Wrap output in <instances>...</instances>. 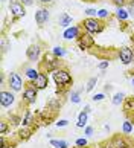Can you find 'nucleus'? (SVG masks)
Here are the masks:
<instances>
[{"label":"nucleus","instance_id":"9","mask_svg":"<svg viewBox=\"0 0 134 148\" xmlns=\"http://www.w3.org/2000/svg\"><path fill=\"white\" fill-rule=\"evenodd\" d=\"M43 57V47L40 43H34V45H31L29 47L26 49V58H27V61H40Z\"/></svg>","mask_w":134,"mask_h":148},{"label":"nucleus","instance_id":"2","mask_svg":"<svg viewBox=\"0 0 134 148\" xmlns=\"http://www.w3.org/2000/svg\"><path fill=\"white\" fill-rule=\"evenodd\" d=\"M52 78L55 81V84L58 86V90L59 89H70V86H73V76H72L70 70L63 66V67L57 69L55 72H52Z\"/></svg>","mask_w":134,"mask_h":148},{"label":"nucleus","instance_id":"45","mask_svg":"<svg viewBox=\"0 0 134 148\" xmlns=\"http://www.w3.org/2000/svg\"><path fill=\"white\" fill-rule=\"evenodd\" d=\"M0 2H6V0H0Z\"/></svg>","mask_w":134,"mask_h":148},{"label":"nucleus","instance_id":"22","mask_svg":"<svg viewBox=\"0 0 134 148\" xmlns=\"http://www.w3.org/2000/svg\"><path fill=\"white\" fill-rule=\"evenodd\" d=\"M50 147H53V148H69V144L63 139H50Z\"/></svg>","mask_w":134,"mask_h":148},{"label":"nucleus","instance_id":"27","mask_svg":"<svg viewBox=\"0 0 134 148\" xmlns=\"http://www.w3.org/2000/svg\"><path fill=\"white\" fill-rule=\"evenodd\" d=\"M124 110L126 113H130L131 110L134 112V98H126L124 101Z\"/></svg>","mask_w":134,"mask_h":148},{"label":"nucleus","instance_id":"33","mask_svg":"<svg viewBox=\"0 0 134 148\" xmlns=\"http://www.w3.org/2000/svg\"><path fill=\"white\" fill-rule=\"evenodd\" d=\"M110 2L113 3L116 8H125L128 5V0H110Z\"/></svg>","mask_w":134,"mask_h":148},{"label":"nucleus","instance_id":"42","mask_svg":"<svg viewBox=\"0 0 134 148\" xmlns=\"http://www.w3.org/2000/svg\"><path fill=\"white\" fill-rule=\"evenodd\" d=\"M84 112H85V113H90V112H92V107H90V106H85V107H84Z\"/></svg>","mask_w":134,"mask_h":148},{"label":"nucleus","instance_id":"3","mask_svg":"<svg viewBox=\"0 0 134 148\" xmlns=\"http://www.w3.org/2000/svg\"><path fill=\"white\" fill-rule=\"evenodd\" d=\"M79 25H81L82 31L88 32V34H93V35L100 34V32H104L105 28H107L105 21L100 20V18H98V17H85Z\"/></svg>","mask_w":134,"mask_h":148},{"label":"nucleus","instance_id":"21","mask_svg":"<svg viewBox=\"0 0 134 148\" xmlns=\"http://www.w3.org/2000/svg\"><path fill=\"white\" fill-rule=\"evenodd\" d=\"M84 90V87L79 90H72L70 92V95H69V99L73 102V104H79L81 102V92Z\"/></svg>","mask_w":134,"mask_h":148},{"label":"nucleus","instance_id":"16","mask_svg":"<svg viewBox=\"0 0 134 148\" xmlns=\"http://www.w3.org/2000/svg\"><path fill=\"white\" fill-rule=\"evenodd\" d=\"M114 17L119 21H126L128 17H130V12H128V9H125V8H116Z\"/></svg>","mask_w":134,"mask_h":148},{"label":"nucleus","instance_id":"25","mask_svg":"<svg viewBox=\"0 0 134 148\" xmlns=\"http://www.w3.org/2000/svg\"><path fill=\"white\" fill-rule=\"evenodd\" d=\"M133 131H134V125H133V122H131V121H125L124 125H122V133L128 136V134H131Z\"/></svg>","mask_w":134,"mask_h":148},{"label":"nucleus","instance_id":"6","mask_svg":"<svg viewBox=\"0 0 134 148\" xmlns=\"http://www.w3.org/2000/svg\"><path fill=\"white\" fill-rule=\"evenodd\" d=\"M26 6L20 0H11L9 2V12L11 17H12V21H17L18 18H23L26 15Z\"/></svg>","mask_w":134,"mask_h":148},{"label":"nucleus","instance_id":"28","mask_svg":"<svg viewBox=\"0 0 134 148\" xmlns=\"http://www.w3.org/2000/svg\"><path fill=\"white\" fill-rule=\"evenodd\" d=\"M96 84H98V76H92L85 84V92H92L94 87H96Z\"/></svg>","mask_w":134,"mask_h":148},{"label":"nucleus","instance_id":"41","mask_svg":"<svg viewBox=\"0 0 134 148\" xmlns=\"http://www.w3.org/2000/svg\"><path fill=\"white\" fill-rule=\"evenodd\" d=\"M38 3H41V5H52L53 3V0H37Z\"/></svg>","mask_w":134,"mask_h":148},{"label":"nucleus","instance_id":"20","mask_svg":"<svg viewBox=\"0 0 134 148\" xmlns=\"http://www.w3.org/2000/svg\"><path fill=\"white\" fill-rule=\"evenodd\" d=\"M126 99V96H125V93H122V92H117L113 95V98H111V102H113V106H120L122 102H124Z\"/></svg>","mask_w":134,"mask_h":148},{"label":"nucleus","instance_id":"26","mask_svg":"<svg viewBox=\"0 0 134 148\" xmlns=\"http://www.w3.org/2000/svg\"><path fill=\"white\" fill-rule=\"evenodd\" d=\"M9 130H11V124L8 122V121H5V119L0 121V134H2V136L8 134Z\"/></svg>","mask_w":134,"mask_h":148},{"label":"nucleus","instance_id":"17","mask_svg":"<svg viewBox=\"0 0 134 148\" xmlns=\"http://www.w3.org/2000/svg\"><path fill=\"white\" fill-rule=\"evenodd\" d=\"M87 121H88V113H85V112L82 110L79 114H78L76 127H78V128H85V127H87Z\"/></svg>","mask_w":134,"mask_h":148},{"label":"nucleus","instance_id":"12","mask_svg":"<svg viewBox=\"0 0 134 148\" xmlns=\"http://www.w3.org/2000/svg\"><path fill=\"white\" fill-rule=\"evenodd\" d=\"M14 93L15 92H12V90H5V89L0 90V104H2L3 108L11 107L15 102V95Z\"/></svg>","mask_w":134,"mask_h":148},{"label":"nucleus","instance_id":"13","mask_svg":"<svg viewBox=\"0 0 134 148\" xmlns=\"http://www.w3.org/2000/svg\"><path fill=\"white\" fill-rule=\"evenodd\" d=\"M49 18H50V12H49L47 8H40L35 12V23L40 26V28H43V26L47 23Z\"/></svg>","mask_w":134,"mask_h":148},{"label":"nucleus","instance_id":"35","mask_svg":"<svg viewBox=\"0 0 134 148\" xmlns=\"http://www.w3.org/2000/svg\"><path fill=\"white\" fill-rule=\"evenodd\" d=\"M104 99H105V93H96V95L92 96V101L93 102H100V101H104Z\"/></svg>","mask_w":134,"mask_h":148},{"label":"nucleus","instance_id":"19","mask_svg":"<svg viewBox=\"0 0 134 148\" xmlns=\"http://www.w3.org/2000/svg\"><path fill=\"white\" fill-rule=\"evenodd\" d=\"M25 75H26V79H27V81H34L38 75H40V70H38V69H34V67H27V69L25 70Z\"/></svg>","mask_w":134,"mask_h":148},{"label":"nucleus","instance_id":"5","mask_svg":"<svg viewBox=\"0 0 134 148\" xmlns=\"http://www.w3.org/2000/svg\"><path fill=\"white\" fill-rule=\"evenodd\" d=\"M76 45L81 51H90V49H93L94 46H96V40H94L93 34H88V32L82 31V34L76 40Z\"/></svg>","mask_w":134,"mask_h":148},{"label":"nucleus","instance_id":"14","mask_svg":"<svg viewBox=\"0 0 134 148\" xmlns=\"http://www.w3.org/2000/svg\"><path fill=\"white\" fill-rule=\"evenodd\" d=\"M31 83H32V86L35 87V89H38V90H46L47 86H49V76H47V73L40 72V75H38L34 81H31Z\"/></svg>","mask_w":134,"mask_h":148},{"label":"nucleus","instance_id":"11","mask_svg":"<svg viewBox=\"0 0 134 148\" xmlns=\"http://www.w3.org/2000/svg\"><path fill=\"white\" fill-rule=\"evenodd\" d=\"M82 34V28H81V25H75V26H69V28H66L64 32H63V38L64 40H78L79 38V35Z\"/></svg>","mask_w":134,"mask_h":148},{"label":"nucleus","instance_id":"1","mask_svg":"<svg viewBox=\"0 0 134 148\" xmlns=\"http://www.w3.org/2000/svg\"><path fill=\"white\" fill-rule=\"evenodd\" d=\"M59 67H63V61H61V58L55 57L52 51L44 52L41 57V61H38V70L44 73H52Z\"/></svg>","mask_w":134,"mask_h":148},{"label":"nucleus","instance_id":"40","mask_svg":"<svg viewBox=\"0 0 134 148\" xmlns=\"http://www.w3.org/2000/svg\"><path fill=\"white\" fill-rule=\"evenodd\" d=\"M21 3L25 5V6H31V5H34V2H37V0H20Z\"/></svg>","mask_w":134,"mask_h":148},{"label":"nucleus","instance_id":"44","mask_svg":"<svg viewBox=\"0 0 134 148\" xmlns=\"http://www.w3.org/2000/svg\"><path fill=\"white\" fill-rule=\"evenodd\" d=\"M131 84H133V86H134V78H133V79H131Z\"/></svg>","mask_w":134,"mask_h":148},{"label":"nucleus","instance_id":"36","mask_svg":"<svg viewBox=\"0 0 134 148\" xmlns=\"http://www.w3.org/2000/svg\"><path fill=\"white\" fill-rule=\"evenodd\" d=\"M84 12H85L87 17H98V11L93 9V8H87L85 11H84Z\"/></svg>","mask_w":134,"mask_h":148},{"label":"nucleus","instance_id":"38","mask_svg":"<svg viewBox=\"0 0 134 148\" xmlns=\"http://www.w3.org/2000/svg\"><path fill=\"white\" fill-rule=\"evenodd\" d=\"M67 125H69V121H67V119H59V121H57V127H58V128L67 127Z\"/></svg>","mask_w":134,"mask_h":148},{"label":"nucleus","instance_id":"23","mask_svg":"<svg viewBox=\"0 0 134 148\" xmlns=\"http://www.w3.org/2000/svg\"><path fill=\"white\" fill-rule=\"evenodd\" d=\"M52 53L55 57H58V58H64L67 55V51L63 46H55V47H52Z\"/></svg>","mask_w":134,"mask_h":148},{"label":"nucleus","instance_id":"32","mask_svg":"<svg viewBox=\"0 0 134 148\" xmlns=\"http://www.w3.org/2000/svg\"><path fill=\"white\" fill-rule=\"evenodd\" d=\"M21 122V118L18 114H9V124L11 125H18Z\"/></svg>","mask_w":134,"mask_h":148},{"label":"nucleus","instance_id":"39","mask_svg":"<svg viewBox=\"0 0 134 148\" xmlns=\"http://www.w3.org/2000/svg\"><path fill=\"white\" fill-rule=\"evenodd\" d=\"M93 133H94V128L90 127V125H87V127L84 128V134H85V136H92Z\"/></svg>","mask_w":134,"mask_h":148},{"label":"nucleus","instance_id":"18","mask_svg":"<svg viewBox=\"0 0 134 148\" xmlns=\"http://www.w3.org/2000/svg\"><path fill=\"white\" fill-rule=\"evenodd\" d=\"M58 23H59L61 28L66 29V28H69V26L72 25V17L67 12H63V14L59 15V18H58Z\"/></svg>","mask_w":134,"mask_h":148},{"label":"nucleus","instance_id":"29","mask_svg":"<svg viewBox=\"0 0 134 148\" xmlns=\"http://www.w3.org/2000/svg\"><path fill=\"white\" fill-rule=\"evenodd\" d=\"M9 41H8V38L6 37H2V40H0V49H2V55H5V53H6V51L9 49Z\"/></svg>","mask_w":134,"mask_h":148},{"label":"nucleus","instance_id":"43","mask_svg":"<svg viewBox=\"0 0 134 148\" xmlns=\"http://www.w3.org/2000/svg\"><path fill=\"white\" fill-rule=\"evenodd\" d=\"M5 81H6V75H5V73H2V79H0V83H2V86L5 84Z\"/></svg>","mask_w":134,"mask_h":148},{"label":"nucleus","instance_id":"10","mask_svg":"<svg viewBox=\"0 0 134 148\" xmlns=\"http://www.w3.org/2000/svg\"><path fill=\"white\" fill-rule=\"evenodd\" d=\"M8 87H9V90H12L15 93L23 90V79H21V76L17 72H11L8 75Z\"/></svg>","mask_w":134,"mask_h":148},{"label":"nucleus","instance_id":"4","mask_svg":"<svg viewBox=\"0 0 134 148\" xmlns=\"http://www.w3.org/2000/svg\"><path fill=\"white\" fill-rule=\"evenodd\" d=\"M38 89L32 86L31 81H27L25 84V89H23V96H21V99H23V104L25 106H34V104L37 102L38 99Z\"/></svg>","mask_w":134,"mask_h":148},{"label":"nucleus","instance_id":"31","mask_svg":"<svg viewBox=\"0 0 134 148\" xmlns=\"http://www.w3.org/2000/svg\"><path fill=\"white\" fill-rule=\"evenodd\" d=\"M47 107H49V110H59L61 101L59 99H50L49 104H47Z\"/></svg>","mask_w":134,"mask_h":148},{"label":"nucleus","instance_id":"30","mask_svg":"<svg viewBox=\"0 0 134 148\" xmlns=\"http://www.w3.org/2000/svg\"><path fill=\"white\" fill-rule=\"evenodd\" d=\"M110 17H111V14H110L108 9H104V8H102V9L98 11V18H100V20L105 21V20H108Z\"/></svg>","mask_w":134,"mask_h":148},{"label":"nucleus","instance_id":"37","mask_svg":"<svg viewBox=\"0 0 134 148\" xmlns=\"http://www.w3.org/2000/svg\"><path fill=\"white\" fill-rule=\"evenodd\" d=\"M108 66H110V61H108V60H104V61H100V63L98 64V67H99L100 70H105V69H108Z\"/></svg>","mask_w":134,"mask_h":148},{"label":"nucleus","instance_id":"15","mask_svg":"<svg viewBox=\"0 0 134 148\" xmlns=\"http://www.w3.org/2000/svg\"><path fill=\"white\" fill-rule=\"evenodd\" d=\"M34 122H35V116H34V113L31 110H26L25 116L21 118V124H23V127H31Z\"/></svg>","mask_w":134,"mask_h":148},{"label":"nucleus","instance_id":"24","mask_svg":"<svg viewBox=\"0 0 134 148\" xmlns=\"http://www.w3.org/2000/svg\"><path fill=\"white\" fill-rule=\"evenodd\" d=\"M31 133H32V128L25 127L23 130L18 131V139H20V140H27V139L31 138Z\"/></svg>","mask_w":134,"mask_h":148},{"label":"nucleus","instance_id":"7","mask_svg":"<svg viewBox=\"0 0 134 148\" xmlns=\"http://www.w3.org/2000/svg\"><path fill=\"white\" fill-rule=\"evenodd\" d=\"M117 58L120 60V63L124 66H130L134 63V49L130 46H122L117 49Z\"/></svg>","mask_w":134,"mask_h":148},{"label":"nucleus","instance_id":"8","mask_svg":"<svg viewBox=\"0 0 134 148\" xmlns=\"http://www.w3.org/2000/svg\"><path fill=\"white\" fill-rule=\"evenodd\" d=\"M131 142L126 139V134H114L108 142H107V148H131Z\"/></svg>","mask_w":134,"mask_h":148},{"label":"nucleus","instance_id":"34","mask_svg":"<svg viewBox=\"0 0 134 148\" xmlns=\"http://www.w3.org/2000/svg\"><path fill=\"white\" fill-rule=\"evenodd\" d=\"M76 147H81V148H85L87 145H88V140L85 139V138H79V139H76Z\"/></svg>","mask_w":134,"mask_h":148}]
</instances>
